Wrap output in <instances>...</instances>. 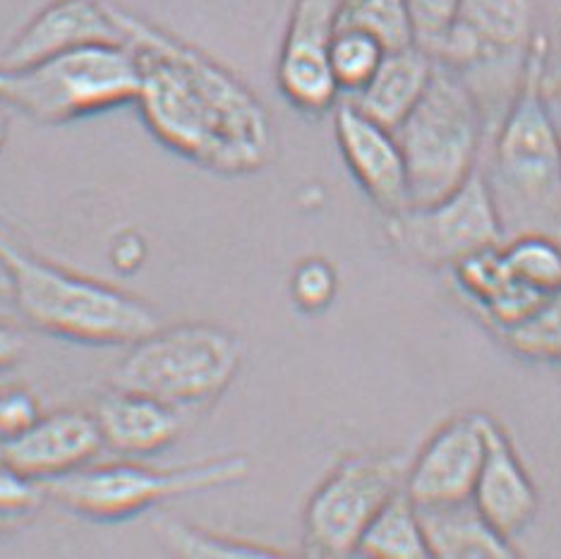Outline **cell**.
Masks as SVG:
<instances>
[{
    "label": "cell",
    "mask_w": 561,
    "mask_h": 559,
    "mask_svg": "<svg viewBox=\"0 0 561 559\" xmlns=\"http://www.w3.org/2000/svg\"><path fill=\"white\" fill-rule=\"evenodd\" d=\"M139 62L137 109L173 155L216 175H250L272 157V121L236 72L181 36L113 3Z\"/></svg>",
    "instance_id": "obj_1"
},
{
    "label": "cell",
    "mask_w": 561,
    "mask_h": 559,
    "mask_svg": "<svg viewBox=\"0 0 561 559\" xmlns=\"http://www.w3.org/2000/svg\"><path fill=\"white\" fill-rule=\"evenodd\" d=\"M504 240L540 231L561 238V130L547 96V39L535 32L494 139L490 173Z\"/></svg>",
    "instance_id": "obj_2"
},
{
    "label": "cell",
    "mask_w": 561,
    "mask_h": 559,
    "mask_svg": "<svg viewBox=\"0 0 561 559\" xmlns=\"http://www.w3.org/2000/svg\"><path fill=\"white\" fill-rule=\"evenodd\" d=\"M0 270L24 320L48 336L82 346H130L161 327L147 300L36 255L3 224Z\"/></svg>",
    "instance_id": "obj_3"
},
{
    "label": "cell",
    "mask_w": 561,
    "mask_h": 559,
    "mask_svg": "<svg viewBox=\"0 0 561 559\" xmlns=\"http://www.w3.org/2000/svg\"><path fill=\"white\" fill-rule=\"evenodd\" d=\"M139 62L130 46L94 44L30 66H0V104L42 125H66L135 104Z\"/></svg>",
    "instance_id": "obj_4"
},
{
    "label": "cell",
    "mask_w": 561,
    "mask_h": 559,
    "mask_svg": "<svg viewBox=\"0 0 561 559\" xmlns=\"http://www.w3.org/2000/svg\"><path fill=\"white\" fill-rule=\"evenodd\" d=\"M411 207H425L461 187L478 171L484 116L463 72L435 62L423 99L399 125Z\"/></svg>",
    "instance_id": "obj_5"
},
{
    "label": "cell",
    "mask_w": 561,
    "mask_h": 559,
    "mask_svg": "<svg viewBox=\"0 0 561 559\" xmlns=\"http://www.w3.org/2000/svg\"><path fill=\"white\" fill-rule=\"evenodd\" d=\"M242 344L231 329L209 322L157 327L113 370V387L154 397L187 413L207 409L233 385Z\"/></svg>",
    "instance_id": "obj_6"
},
{
    "label": "cell",
    "mask_w": 561,
    "mask_h": 559,
    "mask_svg": "<svg viewBox=\"0 0 561 559\" xmlns=\"http://www.w3.org/2000/svg\"><path fill=\"white\" fill-rule=\"evenodd\" d=\"M248 476L250 459L245 454H219L171 468L133 461L87 464L78 471L44 480L42 488L46 500L62 512L96 524H121L185 494L238 486Z\"/></svg>",
    "instance_id": "obj_7"
},
{
    "label": "cell",
    "mask_w": 561,
    "mask_h": 559,
    "mask_svg": "<svg viewBox=\"0 0 561 559\" xmlns=\"http://www.w3.org/2000/svg\"><path fill=\"white\" fill-rule=\"evenodd\" d=\"M401 452H353L331 468L302 512V550L308 557H351L373 518L408 474Z\"/></svg>",
    "instance_id": "obj_8"
},
{
    "label": "cell",
    "mask_w": 561,
    "mask_h": 559,
    "mask_svg": "<svg viewBox=\"0 0 561 559\" xmlns=\"http://www.w3.org/2000/svg\"><path fill=\"white\" fill-rule=\"evenodd\" d=\"M387 236L405 260L430 270H451L476 252L504 243L500 212L480 171L444 199L387 216Z\"/></svg>",
    "instance_id": "obj_9"
},
{
    "label": "cell",
    "mask_w": 561,
    "mask_h": 559,
    "mask_svg": "<svg viewBox=\"0 0 561 559\" xmlns=\"http://www.w3.org/2000/svg\"><path fill=\"white\" fill-rule=\"evenodd\" d=\"M343 0H293L276 60L278 92L298 113L320 118L339 104L329 68V46L339 27Z\"/></svg>",
    "instance_id": "obj_10"
},
{
    "label": "cell",
    "mask_w": 561,
    "mask_h": 559,
    "mask_svg": "<svg viewBox=\"0 0 561 559\" xmlns=\"http://www.w3.org/2000/svg\"><path fill=\"white\" fill-rule=\"evenodd\" d=\"M488 452V413L468 411L442 423L408 464V498L420 510L473 500Z\"/></svg>",
    "instance_id": "obj_11"
},
{
    "label": "cell",
    "mask_w": 561,
    "mask_h": 559,
    "mask_svg": "<svg viewBox=\"0 0 561 559\" xmlns=\"http://www.w3.org/2000/svg\"><path fill=\"white\" fill-rule=\"evenodd\" d=\"M533 20L535 0H461L451 32L430 58L466 75L514 54H526L535 34Z\"/></svg>",
    "instance_id": "obj_12"
},
{
    "label": "cell",
    "mask_w": 561,
    "mask_h": 559,
    "mask_svg": "<svg viewBox=\"0 0 561 559\" xmlns=\"http://www.w3.org/2000/svg\"><path fill=\"white\" fill-rule=\"evenodd\" d=\"M334 133L355 183L381 214L393 216L411 207L405 157L397 133L365 116L351 101L334 106Z\"/></svg>",
    "instance_id": "obj_13"
},
{
    "label": "cell",
    "mask_w": 561,
    "mask_h": 559,
    "mask_svg": "<svg viewBox=\"0 0 561 559\" xmlns=\"http://www.w3.org/2000/svg\"><path fill=\"white\" fill-rule=\"evenodd\" d=\"M94 44L127 46L111 0H50L8 44L0 66H30Z\"/></svg>",
    "instance_id": "obj_14"
},
{
    "label": "cell",
    "mask_w": 561,
    "mask_h": 559,
    "mask_svg": "<svg viewBox=\"0 0 561 559\" xmlns=\"http://www.w3.org/2000/svg\"><path fill=\"white\" fill-rule=\"evenodd\" d=\"M104 447L94 413L56 411L3 442V461L34 480H50L92 464Z\"/></svg>",
    "instance_id": "obj_15"
},
{
    "label": "cell",
    "mask_w": 561,
    "mask_h": 559,
    "mask_svg": "<svg viewBox=\"0 0 561 559\" xmlns=\"http://www.w3.org/2000/svg\"><path fill=\"white\" fill-rule=\"evenodd\" d=\"M470 502L508 540L528 531L540 512L538 488L506 427L492 415H488V452Z\"/></svg>",
    "instance_id": "obj_16"
},
{
    "label": "cell",
    "mask_w": 561,
    "mask_h": 559,
    "mask_svg": "<svg viewBox=\"0 0 561 559\" xmlns=\"http://www.w3.org/2000/svg\"><path fill=\"white\" fill-rule=\"evenodd\" d=\"M94 418L104 447L125 459L169 449L183 432L181 411L147 393L121 387H113L99 401Z\"/></svg>",
    "instance_id": "obj_17"
},
{
    "label": "cell",
    "mask_w": 561,
    "mask_h": 559,
    "mask_svg": "<svg viewBox=\"0 0 561 559\" xmlns=\"http://www.w3.org/2000/svg\"><path fill=\"white\" fill-rule=\"evenodd\" d=\"M451 272L461 294L476 303L478 310L502 334L528 320L545 298L523 286L512 274L502 255V243L466 258L451 266Z\"/></svg>",
    "instance_id": "obj_18"
},
{
    "label": "cell",
    "mask_w": 561,
    "mask_h": 559,
    "mask_svg": "<svg viewBox=\"0 0 561 559\" xmlns=\"http://www.w3.org/2000/svg\"><path fill=\"white\" fill-rule=\"evenodd\" d=\"M432 70H435V60L417 44L391 50L381 60L375 78L348 101L379 125L397 130L417 101L423 99Z\"/></svg>",
    "instance_id": "obj_19"
},
{
    "label": "cell",
    "mask_w": 561,
    "mask_h": 559,
    "mask_svg": "<svg viewBox=\"0 0 561 559\" xmlns=\"http://www.w3.org/2000/svg\"><path fill=\"white\" fill-rule=\"evenodd\" d=\"M430 557L435 559H516L514 540L502 536L473 502L420 510Z\"/></svg>",
    "instance_id": "obj_20"
},
{
    "label": "cell",
    "mask_w": 561,
    "mask_h": 559,
    "mask_svg": "<svg viewBox=\"0 0 561 559\" xmlns=\"http://www.w3.org/2000/svg\"><path fill=\"white\" fill-rule=\"evenodd\" d=\"M355 555L367 559H427L430 548L415 502L401 490L367 526Z\"/></svg>",
    "instance_id": "obj_21"
},
{
    "label": "cell",
    "mask_w": 561,
    "mask_h": 559,
    "mask_svg": "<svg viewBox=\"0 0 561 559\" xmlns=\"http://www.w3.org/2000/svg\"><path fill=\"white\" fill-rule=\"evenodd\" d=\"M161 536L165 545L181 557L190 559H274L290 557L288 550L276 545L228 536V533L209 531L181 518H161Z\"/></svg>",
    "instance_id": "obj_22"
},
{
    "label": "cell",
    "mask_w": 561,
    "mask_h": 559,
    "mask_svg": "<svg viewBox=\"0 0 561 559\" xmlns=\"http://www.w3.org/2000/svg\"><path fill=\"white\" fill-rule=\"evenodd\" d=\"M339 30H353L373 36L387 54L415 46V30L405 0H343Z\"/></svg>",
    "instance_id": "obj_23"
},
{
    "label": "cell",
    "mask_w": 561,
    "mask_h": 559,
    "mask_svg": "<svg viewBox=\"0 0 561 559\" xmlns=\"http://www.w3.org/2000/svg\"><path fill=\"white\" fill-rule=\"evenodd\" d=\"M502 255L518 282L547 296L561 284V238L540 231H526L506 238Z\"/></svg>",
    "instance_id": "obj_24"
},
{
    "label": "cell",
    "mask_w": 561,
    "mask_h": 559,
    "mask_svg": "<svg viewBox=\"0 0 561 559\" xmlns=\"http://www.w3.org/2000/svg\"><path fill=\"white\" fill-rule=\"evenodd\" d=\"M506 346L535 363H561V284L542 298L535 312L504 332Z\"/></svg>",
    "instance_id": "obj_25"
},
{
    "label": "cell",
    "mask_w": 561,
    "mask_h": 559,
    "mask_svg": "<svg viewBox=\"0 0 561 559\" xmlns=\"http://www.w3.org/2000/svg\"><path fill=\"white\" fill-rule=\"evenodd\" d=\"M387 50L373 36L353 30H339L329 46V68L341 94H358L375 78Z\"/></svg>",
    "instance_id": "obj_26"
},
{
    "label": "cell",
    "mask_w": 561,
    "mask_h": 559,
    "mask_svg": "<svg viewBox=\"0 0 561 559\" xmlns=\"http://www.w3.org/2000/svg\"><path fill=\"white\" fill-rule=\"evenodd\" d=\"M336 266L324 258H305L290 276V298L305 315L324 312L336 298Z\"/></svg>",
    "instance_id": "obj_27"
},
{
    "label": "cell",
    "mask_w": 561,
    "mask_h": 559,
    "mask_svg": "<svg viewBox=\"0 0 561 559\" xmlns=\"http://www.w3.org/2000/svg\"><path fill=\"white\" fill-rule=\"evenodd\" d=\"M411 12L415 44L430 56L451 32L461 0H405Z\"/></svg>",
    "instance_id": "obj_28"
},
{
    "label": "cell",
    "mask_w": 561,
    "mask_h": 559,
    "mask_svg": "<svg viewBox=\"0 0 561 559\" xmlns=\"http://www.w3.org/2000/svg\"><path fill=\"white\" fill-rule=\"evenodd\" d=\"M46 502L39 480L20 474L18 468L0 461V516L24 521Z\"/></svg>",
    "instance_id": "obj_29"
},
{
    "label": "cell",
    "mask_w": 561,
    "mask_h": 559,
    "mask_svg": "<svg viewBox=\"0 0 561 559\" xmlns=\"http://www.w3.org/2000/svg\"><path fill=\"white\" fill-rule=\"evenodd\" d=\"M42 418L39 399L24 387H0V442L22 435Z\"/></svg>",
    "instance_id": "obj_30"
},
{
    "label": "cell",
    "mask_w": 561,
    "mask_h": 559,
    "mask_svg": "<svg viewBox=\"0 0 561 559\" xmlns=\"http://www.w3.org/2000/svg\"><path fill=\"white\" fill-rule=\"evenodd\" d=\"M550 10V30L542 32L547 39V66H561V0H550L547 3ZM547 96H550L552 106H561V92H550L547 89Z\"/></svg>",
    "instance_id": "obj_31"
},
{
    "label": "cell",
    "mask_w": 561,
    "mask_h": 559,
    "mask_svg": "<svg viewBox=\"0 0 561 559\" xmlns=\"http://www.w3.org/2000/svg\"><path fill=\"white\" fill-rule=\"evenodd\" d=\"M24 351V339L15 327L0 322V370H5L12 363L20 361Z\"/></svg>",
    "instance_id": "obj_32"
},
{
    "label": "cell",
    "mask_w": 561,
    "mask_h": 559,
    "mask_svg": "<svg viewBox=\"0 0 561 559\" xmlns=\"http://www.w3.org/2000/svg\"><path fill=\"white\" fill-rule=\"evenodd\" d=\"M8 106L0 104V151H3L8 142V133H10V116H8Z\"/></svg>",
    "instance_id": "obj_33"
},
{
    "label": "cell",
    "mask_w": 561,
    "mask_h": 559,
    "mask_svg": "<svg viewBox=\"0 0 561 559\" xmlns=\"http://www.w3.org/2000/svg\"><path fill=\"white\" fill-rule=\"evenodd\" d=\"M20 518H10V516H0V536H5L8 531H12L15 526H20Z\"/></svg>",
    "instance_id": "obj_34"
},
{
    "label": "cell",
    "mask_w": 561,
    "mask_h": 559,
    "mask_svg": "<svg viewBox=\"0 0 561 559\" xmlns=\"http://www.w3.org/2000/svg\"><path fill=\"white\" fill-rule=\"evenodd\" d=\"M0 461H3V442H0Z\"/></svg>",
    "instance_id": "obj_35"
}]
</instances>
